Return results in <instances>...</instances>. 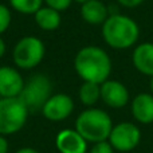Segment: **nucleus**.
<instances>
[{
	"instance_id": "nucleus-1",
	"label": "nucleus",
	"mask_w": 153,
	"mask_h": 153,
	"mask_svg": "<svg viewBox=\"0 0 153 153\" xmlns=\"http://www.w3.org/2000/svg\"><path fill=\"white\" fill-rule=\"evenodd\" d=\"M111 58L98 46H85L74 56V70L83 82L103 83L111 74Z\"/></svg>"
},
{
	"instance_id": "nucleus-2",
	"label": "nucleus",
	"mask_w": 153,
	"mask_h": 153,
	"mask_svg": "<svg viewBox=\"0 0 153 153\" xmlns=\"http://www.w3.org/2000/svg\"><path fill=\"white\" fill-rule=\"evenodd\" d=\"M103 42L114 50H126L138 42L140 27L137 22L124 13H113L102 24Z\"/></svg>"
},
{
	"instance_id": "nucleus-3",
	"label": "nucleus",
	"mask_w": 153,
	"mask_h": 153,
	"mask_svg": "<svg viewBox=\"0 0 153 153\" xmlns=\"http://www.w3.org/2000/svg\"><path fill=\"white\" fill-rule=\"evenodd\" d=\"M113 126L111 117L108 111L98 108H87L76 117L74 129L87 143L95 144L108 141Z\"/></svg>"
},
{
	"instance_id": "nucleus-4",
	"label": "nucleus",
	"mask_w": 153,
	"mask_h": 153,
	"mask_svg": "<svg viewBox=\"0 0 153 153\" xmlns=\"http://www.w3.org/2000/svg\"><path fill=\"white\" fill-rule=\"evenodd\" d=\"M30 110L20 98H0V136L20 132L28 120Z\"/></svg>"
},
{
	"instance_id": "nucleus-5",
	"label": "nucleus",
	"mask_w": 153,
	"mask_h": 153,
	"mask_svg": "<svg viewBox=\"0 0 153 153\" xmlns=\"http://www.w3.org/2000/svg\"><path fill=\"white\" fill-rule=\"evenodd\" d=\"M46 55V46L38 36L27 35L16 42L12 50V61L20 70H31L42 63Z\"/></svg>"
},
{
	"instance_id": "nucleus-6",
	"label": "nucleus",
	"mask_w": 153,
	"mask_h": 153,
	"mask_svg": "<svg viewBox=\"0 0 153 153\" xmlns=\"http://www.w3.org/2000/svg\"><path fill=\"white\" fill-rule=\"evenodd\" d=\"M53 95V82L45 74H35L24 83L20 98L30 111L40 110Z\"/></svg>"
},
{
	"instance_id": "nucleus-7",
	"label": "nucleus",
	"mask_w": 153,
	"mask_h": 153,
	"mask_svg": "<svg viewBox=\"0 0 153 153\" xmlns=\"http://www.w3.org/2000/svg\"><path fill=\"white\" fill-rule=\"evenodd\" d=\"M108 141L114 151L130 152L138 146L141 141V130L133 122H120L114 125Z\"/></svg>"
},
{
	"instance_id": "nucleus-8",
	"label": "nucleus",
	"mask_w": 153,
	"mask_h": 153,
	"mask_svg": "<svg viewBox=\"0 0 153 153\" xmlns=\"http://www.w3.org/2000/svg\"><path fill=\"white\" fill-rule=\"evenodd\" d=\"M74 101L69 94L56 93L46 101V103L40 109V111H42L43 117L48 121L61 122L71 116L73 111H74Z\"/></svg>"
},
{
	"instance_id": "nucleus-9",
	"label": "nucleus",
	"mask_w": 153,
	"mask_h": 153,
	"mask_svg": "<svg viewBox=\"0 0 153 153\" xmlns=\"http://www.w3.org/2000/svg\"><path fill=\"white\" fill-rule=\"evenodd\" d=\"M101 100L111 109H121L129 103L130 94L128 87L116 79H108L101 83Z\"/></svg>"
},
{
	"instance_id": "nucleus-10",
	"label": "nucleus",
	"mask_w": 153,
	"mask_h": 153,
	"mask_svg": "<svg viewBox=\"0 0 153 153\" xmlns=\"http://www.w3.org/2000/svg\"><path fill=\"white\" fill-rule=\"evenodd\" d=\"M24 83L18 67L0 66V98H18Z\"/></svg>"
},
{
	"instance_id": "nucleus-11",
	"label": "nucleus",
	"mask_w": 153,
	"mask_h": 153,
	"mask_svg": "<svg viewBox=\"0 0 153 153\" xmlns=\"http://www.w3.org/2000/svg\"><path fill=\"white\" fill-rule=\"evenodd\" d=\"M59 153H87V141L75 129H62L55 137Z\"/></svg>"
},
{
	"instance_id": "nucleus-12",
	"label": "nucleus",
	"mask_w": 153,
	"mask_h": 153,
	"mask_svg": "<svg viewBox=\"0 0 153 153\" xmlns=\"http://www.w3.org/2000/svg\"><path fill=\"white\" fill-rule=\"evenodd\" d=\"M133 118L144 125L153 122V94L152 93H140L133 98L130 103Z\"/></svg>"
},
{
	"instance_id": "nucleus-13",
	"label": "nucleus",
	"mask_w": 153,
	"mask_h": 153,
	"mask_svg": "<svg viewBox=\"0 0 153 153\" xmlns=\"http://www.w3.org/2000/svg\"><path fill=\"white\" fill-rule=\"evenodd\" d=\"M132 62L138 73L152 78L153 76V43L143 42L134 47Z\"/></svg>"
},
{
	"instance_id": "nucleus-14",
	"label": "nucleus",
	"mask_w": 153,
	"mask_h": 153,
	"mask_svg": "<svg viewBox=\"0 0 153 153\" xmlns=\"http://www.w3.org/2000/svg\"><path fill=\"white\" fill-rule=\"evenodd\" d=\"M81 18L91 26H102L109 18V10L101 0H89L81 4Z\"/></svg>"
},
{
	"instance_id": "nucleus-15",
	"label": "nucleus",
	"mask_w": 153,
	"mask_h": 153,
	"mask_svg": "<svg viewBox=\"0 0 153 153\" xmlns=\"http://www.w3.org/2000/svg\"><path fill=\"white\" fill-rule=\"evenodd\" d=\"M34 19L36 26L45 31H54V30L59 28L62 23L61 12L54 8L47 7V5H43L40 10H38L34 15Z\"/></svg>"
},
{
	"instance_id": "nucleus-16",
	"label": "nucleus",
	"mask_w": 153,
	"mask_h": 153,
	"mask_svg": "<svg viewBox=\"0 0 153 153\" xmlns=\"http://www.w3.org/2000/svg\"><path fill=\"white\" fill-rule=\"evenodd\" d=\"M78 97L82 105L93 108L101 100V85L93 82H83L78 90Z\"/></svg>"
},
{
	"instance_id": "nucleus-17",
	"label": "nucleus",
	"mask_w": 153,
	"mask_h": 153,
	"mask_svg": "<svg viewBox=\"0 0 153 153\" xmlns=\"http://www.w3.org/2000/svg\"><path fill=\"white\" fill-rule=\"evenodd\" d=\"M10 7L22 15H35L43 7V0H8Z\"/></svg>"
},
{
	"instance_id": "nucleus-18",
	"label": "nucleus",
	"mask_w": 153,
	"mask_h": 153,
	"mask_svg": "<svg viewBox=\"0 0 153 153\" xmlns=\"http://www.w3.org/2000/svg\"><path fill=\"white\" fill-rule=\"evenodd\" d=\"M11 20H12L11 10L5 4L0 3V35L4 34V32L10 28Z\"/></svg>"
},
{
	"instance_id": "nucleus-19",
	"label": "nucleus",
	"mask_w": 153,
	"mask_h": 153,
	"mask_svg": "<svg viewBox=\"0 0 153 153\" xmlns=\"http://www.w3.org/2000/svg\"><path fill=\"white\" fill-rule=\"evenodd\" d=\"M43 1L46 3L47 7L54 8V10L59 11V12H63L71 5V3L74 0H43Z\"/></svg>"
},
{
	"instance_id": "nucleus-20",
	"label": "nucleus",
	"mask_w": 153,
	"mask_h": 153,
	"mask_svg": "<svg viewBox=\"0 0 153 153\" xmlns=\"http://www.w3.org/2000/svg\"><path fill=\"white\" fill-rule=\"evenodd\" d=\"M87 153H114V149L109 141H101V143L93 144V146Z\"/></svg>"
},
{
	"instance_id": "nucleus-21",
	"label": "nucleus",
	"mask_w": 153,
	"mask_h": 153,
	"mask_svg": "<svg viewBox=\"0 0 153 153\" xmlns=\"http://www.w3.org/2000/svg\"><path fill=\"white\" fill-rule=\"evenodd\" d=\"M117 1L125 8H134V7H138L145 0H117Z\"/></svg>"
},
{
	"instance_id": "nucleus-22",
	"label": "nucleus",
	"mask_w": 153,
	"mask_h": 153,
	"mask_svg": "<svg viewBox=\"0 0 153 153\" xmlns=\"http://www.w3.org/2000/svg\"><path fill=\"white\" fill-rule=\"evenodd\" d=\"M10 152V144H8L7 137L0 136V153H8Z\"/></svg>"
},
{
	"instance_id": "nucleus-23",
	"label": "nucleus",
	"mask_w": 153,
	"mask_h": 153,
	"mask_svg": "<svg viewBox=\"0 0 153 153\" xmlns=\"http://www.w3.org/2000/svg\"><path fill=\"white\" fill-rule=\"evenodd\" d=\"M5 51H7V46H5L4 39H3L1 35H0V59L5 55Z\"/></svg>"
},
{
	"instance_id": "nucleus-24",
	"label": "nucleus",
	"mask_w": 153,
	"mask_h": 153,
	"mask_svg": "<svg viewBox=\"0 0 153 153\" xmlns=\"http://www.w3.org/2000/svg\"><path fill=\"white\" fill-rule=\"evenodd\" d=\"M15 153H40V152L34 148H30V146H24V148H20L19 151H16Z\"/></svg>"
},
{
	"instance_id": "nucleus-25",
	"label": "nucleus",
	"mask_w": 153,
	"mask_h": 153,
	"mask_svg": "<svg viewBox=\"0 0 153 153\" xmlns=\"http://www.w3.org/2000/svg\"><path fill=\"white\" fill-rule=\"evenodd\" d=\"M149 87H151V93L153 94V76L151 78V82H149Z\"/></svg>"
},
{
	"instance_id": "nucleus-26",
	"label": "nucleus",
	"mask_w": 153,
	"mask_h": 153,
	"mask_svg": "<svg viewBox=\"0 0 153 153\" xmlns=\"http://www.w3.org/2000/svg\"><path fill=\"white\" fill-rule=\"evenodd\" d=\"M75 3H79V4H83V3H86V1H89V0H74Z\"/></svg>"
}]
</instances>
